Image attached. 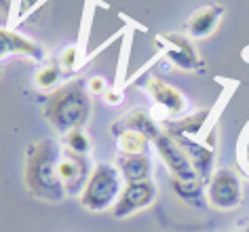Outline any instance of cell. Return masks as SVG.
Instances as JSON below:
<instances>
[{
  "instance_id": "ba28073f",
  "label": "cell",
  "mask_w": 249,
  "mask_h": 232,
  "mask_svg": "<svg viewBox=\"0 0 249 232\" xmlns=\"http://www.w3.org/2000/svg\"><path fill=\"white\" fill-rule=\"evenodd\" d=\"M142 87L146 89V93L152 97V102L157 104V108L167 112V116H176L179 118L186 112V99L176 87H171L169 83H165L159 76H148Z\"/></svg>"
},
{
  "instance_id": "5b68a950",
  "label": "cell",
  "mask_w": 249,
  "mask_h": 232,
  "mask_svg": "<svg viewBox=\"0 0 249 232\" xmlns=\"http://www.w3.org/2000/svg\"><path fill=\"white\" fill-rule=\"evenodd\" d=\"M243 198V186L239 175L230 169H220L211 175L209 186H207V200L215 209L230 211L239 207Z\"/></svg>"
},
{
  "instance_id": "ac0fdd59",
  "label": "cell",
  "mask_w": 249,
  "mask_h": 232,
  "mask_svg": "<svg viewBox=\"0 0 249 232\" xmlns=\"http://www.w3.org/2000/svg\"><path fill=\"white\" fill-rule=\"evenodd\" d=\"M61 146L72 154H80V156L91 154V140H89V135H87V131L83 127L68 131L66 135H61Z\"/></svg>"
},
{
  "instance_id": "9c48e42d",
  "label": "cell",
  "mask_w": 249,
  "mask_h": 232,
  "mask_svg": "<svg viewBox=\"0 0 249 232\" xmlns=\"http://www.w3.org/2000/svg\"><path fill=\"white\" fill-rule=\"evenodd\" d=\"M159 47L163 49V55L171 61L173 66L182 68V70H195L201 64L198 53L195 45L190 42V38H186L182 34H163L157 38Z\"/></svg>"
},
{
  "instance_id": "cb8c5ba5",
  "label": "cell",
  "mask_w": 249,
  "mask_h": 232,
  "mask_svg": "<svg viewBox=\"0 0 249 232\" xmlns=\"http://www.w3.org/2000/svg\"><path fill=\"white\" fill-rule=\"evenodd\" d=\"M11 2H13V0H0V7H2V11H4V13H9V9H11Z\"/></svg>"
},
{
  "instance_id": "d4e9b609",
  "label": "cell",
  "mask_w": 249,
  "mask_h": 232,
  "mask_svg": "<svg viewBox=\"0 0 249 232\" xmlns=\"http://www.w3.org/2000/svg\"><path fill=\"white\" fill-rule=\"evenodd\" d=\"M245 165H247V169H249V152L245 154Z\"/></svg>"
},
{
  "instance_id": "3957f363",
  "label": "cell",
  "mask_w": 249,
  "mask_h": 232,
  "mask_svg": "<svg viewBox=\"0 0 249 232\" xmlns=\"http://www.w3.org/2000/svg\"><path fill=\"white\" fill-rule=\"evenodd\" d=\"M123 188H124V179L121 171L116 169V165H112V162H97L93 167V173L89 181H87L83 194H80V203L91 213L106 211L116 205Z\"/></svg>"
},
{
  "instance_id": "6da1fadb",
  "label": "cell",
  "mask_w": 249,
  "mask_h": 232,
  "mask_svg": "<svg viewBox=\"0 0 249 232\" xmlns=\"http://www.w3.org/2000/svg\"><path fill=\"white\" fill-rule=\"evenodd\" d=\"M61 156H64V146L53 137H42V140H36L28 146L23 181L36 198L59 203L68 196L66 188L59 179Z\"/></svg>"
},
{
  "instance_id": "484cf974",
  "label": "cell",
  "mask_w": 249,
  "mask_h": 232,
  "mask_svg": "<svg viewBox=\"0 0 249 232\" xmlns=\"http://www.w3.org/2000/svg\"><path fill=\"white\" fill-rule=\"evenodd\" d=\"M243 232H249V226H245V230H243Z\"/></svg>"
},
{
  "instance_id": "30bf717a",
  "label": "cell",
  "mask_w": 249,
  "mask_h": 232,
  "mask_svg": "<svg viewBox=\"0 0 249 232\" xmlns=\"http://www.w3.org/2000/svg\"><path fill=\"white\" fill-rule=\"evenodd\" d=\"M121 131H140V133L148 135L154 142L157 137L163 133L157 121L152 118V114H148L146 110L135 108V110H127L118 121L112 123V133H121Z\"/></svg>"
},
{
  "instance_id": "7402d4cb",
  "label": "cell",
  "mask_w": 249,
  "mask_h": 232,
  "mask_svg": "<svg viewBox=\"0 0 249 232\" xmlns=\"http://www.w3.org/2000/svg\"><path fill=\"white\" fill-rule=\"evenodd\" d=\"M104 102H106V104H110V106L121 104V102H123V93H121V91H116V89H108V91L104 93Z\"/></svg>"
},
{
  "instance_id": "4fadbf2b",
  "label": "cell",
  "mask_w": 249,
  "mask_h": 232,
  "mask_svg": "<svg viewBox=\"0 0 249 232\" xmlns=\"http://www.w3.org/2000/svg\"><path fill=\"white\" fill-rule=\"evenodd\" d=\"M173 137H176L178 143L184 148V152L188 154V159H190L198 178H203V179L209 178L211 169H213V150L203 146V143H196L192 137H186V135H173Z\"/></svg>"
},
{
  "instance_id": "44dd1931",
  "label": "cell",
  "mask_w": 249,
  "mask_h": 232,
  "mask_svg": "<svg viewBox=\"0 0 249 232\" xmlns=\"http://www.w3.org/2000/svg\"><path fill=\"white\" fill-rule=\"evenodd\" d=\"M87 89H89L91 95H102V97H104V93L108 91V85H106V78L93 76L89 83H87Z\"/></svg>"
},
{
  "instance_id": "5bb4252c",
  "label": "cell",
  "mask_w": 249,
  "mask_h": 232,
  "mask_svg": "<svg viewBox=\"0 0 249 232\" xmlns=\"http://www.w3.org/2000/svg\"><path fill=\"white\" fill-rule=\"evenodd\" d=\"M222 15H224V9L220 7V4H209V7L198 9L196 13L188 19L190 36H195V38H205V36H209L217 28Z\"/></svg>"
},
{
  "instance_id": "277c9868",
  "label": "cell",
  "mask_w": 249,
  "mask_h": 232,
  "mask_svg": "<svg viewBox=\"0 0 249 232\" xmlns=\"http://www.w3.org/2000/svg\"><path fill=\"white\" fill-rule=\"evenodd\" d=\"M157 146V152L159 156L163 159L165 167L169 169V173L173 175V179H179V181H195V179H201L192 167V162L188 159V154L184 152V148L178 143V140L173 135H169L167 131H163L157 140L152 142Z\"/></svg>"
},
{
  "instance_id": "8992f818",
  "label": "cell",
  "mask_w": 249,
  "mask_h": 232,
  "mask_svg": "<svg viewBox=\"0 0 249 232\" xmlns=\"http://www.w3.org/2000/svg\"><path fill=\"white\" fill-rule=\"evenodd\" d=\"M157 198V186L152 179L144 181H129L124 184L121 196H118L116 205L112 207V215L114 217H129L146 207H150Z\"/></svg>"
},
{
  "instance_id": "603a6c76",
  "label": "cell",
  "mask_w": 249,
  "mask_h": 232,
  "mask_svg": "<svg viewBox=\"0 0 249 232\" xmlns=\"http://www.w3.org/2000/svg\"><path fill=\"white\" fill-rule=\"evenodd\" d=\"M38 4V0H21V4H19V9H21V15L23 13H28L32 7H36Z\"/></svg>"
},
{
  "instance_id": "7c38bea8",
  "label": "cell",
  "mask_w": 249,
  "mask_h": 232,
  "mask_svg": "<svg viewBox=\"0 0 249 232\" xmlns=\"http://www.w3.org/2000/svg\"><path fill=\"white\" fill-rule=\"evenodd\" d=\"M116 169L121 171L124 184L129 181H144L152 175V161L148 154H121L116 156Z\"/></svg>"
},
{
  "instance_id": "52a82bcc",
  "label": "cell",
  "mask_w": 249,
  "mask_h": 232,
  "mask_svg": "<svg viewBox=\"0 0 249 232\" xmlns=\"http://www.w3.org/2000/svg\"><path fill=\"white\" fill-rule=\"evenodd\" d=\"M93 173V165L89 156L72 154L64 148V156L59 161V179L66 188L68 196H80Z\"/></svg>"
},
{
  "instance_id": "9a60e30c",
  "label": "cell",
  "mask_w": 249,
  "mask_h": 232,
  "mask_svg": "<svg viewBox=\"0 0 249 232\" xmlns=\"http://www.w3.org/2000/svg\"><path fill=\"white\" fill-rule=\"evenodd\" d=\"M209 116V110H201V112H195V114H186V116H179L176 121H167L165 127H167V133L171 135H186V137H192L196 133H201L205 121Z\"/></svg>"
},
{
  "instance_id": "2e32d148",
  "label": "cell",
  "mask_w": 249,
  "mask_h": 232,
  "mask_svg": "<svg viewBox=\"0 0 249 232\" xmlns=\"http://www.w3.org/2000/svg\"><path fill=\"white\" fill-rule=\"evenodd\" d=\"M116 142L121 154H146L148 143L152 140L140 131H121L116 133Z\"/></svg>"
},
{
  "instance_id": "e0dca14e",
  "label": "cell",
  "mask_w": 249,
  "mask_h": 232,
  "mask_svg": "<svg viewBox=\"0 0 249 232\" xmlns=\"http://www.w3.org/2000/svg\"><path fill=\"white\" fill-rule=\"evenodd\" d=\"M61 78H64V70H61V66H59V59H55L51 64L42 66L40 70L36 72L34 85L42 91H55Z\"/></svg>"
},
{
  "instance_id": "d6986e66",
  "label": "cell",
  "mask_w": 249,
  "mask_h": 232,
  "mask_svg": "<svg viewBox=\"0 0 249 232\" xmlns=\"http://www.w3.org/2000/svg\"><path fill=\"white\" fill-rule=\"evenodd\" d=\"M173 190H176L178 196H182L184 200L196 203L198 196L203 194V186H201V179H195V181H179V179H173Z\"/></svg>"
},
{
  "instance_id": "ffe728a7",
  "label": "cell",
  "mask_w": 249,
  "mask_h": 232,
  "mask_svg": "<svg viewBox=\"0 0 249 232\" xmlns=\"http://www.w3.org/2000/svg\"><path fill=\"white\" fill-rule=\"evenodd\" d=\"M78 55H80V49L76 45L68 47L66 51L61 53L59 66H61V70H64V74H70V72H74L78 68Z\"/></svg>"
},
{
  "instance_id": "8fae6325",
  "label": "cell",
  "mask_w": 249,
  "mask_h": 232,
  "mask_svg": "<svg viewBox=\"0 0 249 232\" xmlns=\"http://www.w3.org/2000/svg\"><path fill=\"white\" fill-rule=\"evenodd\" d=\"M11 53L26 55V57L34 59V61H40L45 57V51H42L40 45H36L32 38L15 32V30L0 28V57L11 55Z\"/></svg>"
},
{
  "instance_id": "7a4b0ae2",
  "label": "cell",
  "mask_w": 249,
  "mask_h": 232,
  "mask_svg": "<svg viewBox=\"0 0 249 232\" xmlns=\"http://www.w3.org/2000/svg\"><path fill=\"white\" fill-rule=\"evenodd\" d=\"M91 116V93L83 78H72L51 91L45 104V118L57 133L85 127Z\"/></svg>"
}]
</instances>
